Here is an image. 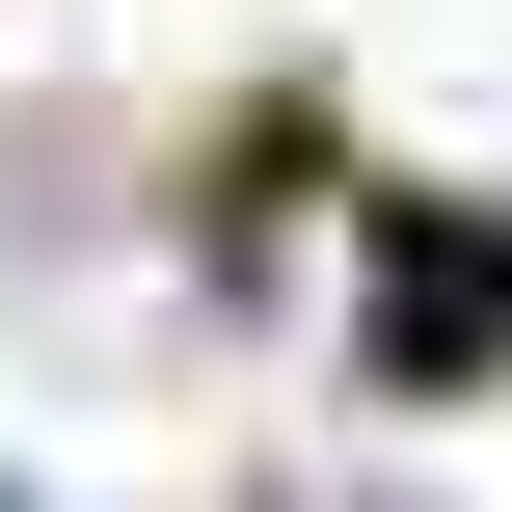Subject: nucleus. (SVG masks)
I'll return each instance as SVG.
<instances>
[{"instance_id": "nucleus-1", "label": "nucleus", "mask_w": 512, "mask_h": 512, "mask_svg": "<svg viewBox=\"0 0 512 512\" xmlns=\"http://www.w3.org/2000/svg\"><path fill=\"white\" fill-rule=\"evenodd\" d=\"M378 351H405V378H486L512 351V243H405V270H378Z\"/></svg>"}, {"instance_id": "nucleus-2", "label": "nucleus", "mask_w": 512, "mask_h": 512, "mask_svg": "<svg viewBox=\"0 0 512 512\" xmlns=\"http://www.w3.org/2000/svg\"><path fill=\"white\" fill-rule=\"evenodd\" d=\"M0 512H54V486H27V459H0Z\"/></svg>"}]
</instances>
